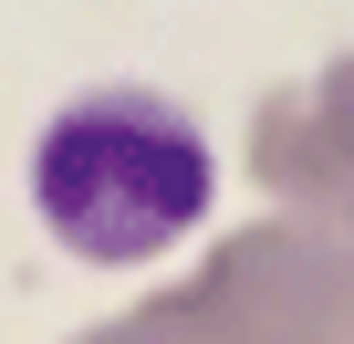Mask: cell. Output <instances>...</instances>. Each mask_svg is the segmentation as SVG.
Masks as SVG:
<instances>
[{"mask_svg":"<svg viewBox=\"0 0 354 344\" xmlns=\"http://www.w3.org/2000/svg\"><path fill=\"white\" fill-rule=\"evenodd\" d=\"M42 219L84 261H146L209 209V146L156 94H84L32 156Z\"/></svg>","mask_w":354,"mask_h":344,"instance_id":"1","label":"cell"}]
</instances>
